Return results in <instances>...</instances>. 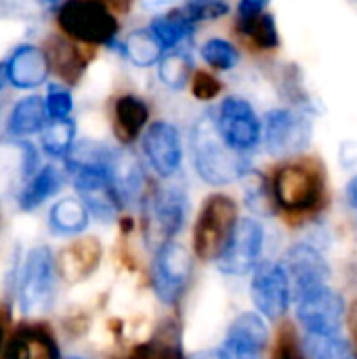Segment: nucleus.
Listing matches in <instances>:
<instances>
[{
  "mask_svg": "<svg viewBox=\"0 0 357 359\" xmlns=\"http://www.w3.org/2000/svg\"><path fill=\"white\" fill-rule=\"evenodd\" d=\"M191 154L198 175L210 185L234 183L248 170L246 156L234 151L223 141L213 116H204L196 122L191 133Z\"/></svg>",
  "mask_w": 357,
  "mask_h": 359,
  "instance_id": "f257e3e1",
  "label": "nucleus"
},
{
  "mask_svg": "<svg viewBox=\"0 0 357 359\" xmlns=\"http://www.w3.org/2000/svg\"><path fill=\"white\" fill-rule=\"evenodd\" d=\"M274 198L288 212H314L326 202L324 170L314 162L284 164L274 175Z\"/></svg>",
  "mask_w": 357,
  "mask_h": 359,
  "instance_id": "f03ea898",
  "label": "nucleus"
},
{
  "mask_svg": "<svg viewBox=\"0 0 357 359\" xmlns=\"http://www.w3.org/2000/svg\"><path fill=\"white\" fill-rule=\"evenodd\" d=\"M238 225V206L227 196H210L198 217L194 231V248L200 259H219Z\"/></svg>",
  "mask_w": 357,
  "mask_h": 359,
  "instance_id": "7ed1b4c3",
  "label": "nucleus"
},
{
  "mask_svg": "<svg viewBox=\"0 0 357 359\" xmlns=\"http://www.w3.org/2000/svg\"><path fill=\"white\" fill-rule=\"evenodd\" d=\"M57 265L46 246L29 250L19 280V305L25 316H40L50 309L55 299Z\"/></svg>",
  "mask_w": 357,
  "mask_h": 359,
  "instance_id": "20e7f679",
  "label": "nucleus"
},
{
  "mask_svg": "<svg viewBox=\"0 0 357 359\" xmlns=\"http://www.w3.org/2000/svg\"><path fill=\"white\" fill-rule=\"evenodd\" d=\"M61 29L90 44H109L116 38L118 21L105 4L95 0H74L61 4L57 13Z\"/></svg>",
  "mask_w": 357,
  "mask_h": 359,
  "instance_id": "39448f33",
  "label": "nucleus"
},
{
  "mask_svg": "<svg viewBox=\"0 0 357 359\" xmlns=\"http://www.w3.org/2000/svg\"><path fill=\"white\" fill-rule=\"evenodd\" d=\"M297 318L307 334H339L345 303L328 284L297 297Z\"/></svg>",
  "mask_w": 357,
  "mask_h": 359,
  "instance_id": "423d86ee",
  "label": "nucleus"
},
{
  "mask_svg": "<svg viewBox=\"0 0 357 359\" xmlns=\"http://www.w3.org/2000/svg\"><path fill=\"white\" fill-rule=\"evenodd\" d=\"M215 122L223 141L238 154L255 149L261 139V122L252 105L240 97H227Z\"/></svg>",
  "mask_w": 357,
  "mask_h": 359,
  "instance_id": "0eeeda50",
  "label": "nucleus"
},
{
  "mask_svg": "<svg viewBox=\"0 0 357 359\" xmlns=\"http://www.w3.org/2000/svg\"><path fill=\"white\" fill-rule=\"evenodd\" d=\"M185 219V194L179 187L158 189L145 204V231L151 244H170Z\"/></svg>",
  "mask_w": 357,
  "mask_h": 359,
  "instance_id": "6e6552de",
  "label": "nucleus"
},
{
  "mask_svg": "<svg viewBox=\"0 0 357 359\" xmlns=\"http://www.w3.org/2000/svg\"><path fill=\"white\" fill-rule=\"evenodd\" d=\"M265 242V233L259 221L240 219L225 250L217 259L219 269L227 276H246L257 267Z\"/></svg>",
  "mask_w": 357,
  "mask_h": 359,
  "instance_id": "1a4fd4ad",
  "label": "nucleus"
},
{
  "mask_svg": "<svg viewBox=\"0 0 357 359\" xmlns=\"http://www.w3.org/2000/svg\"><path fill=\"white\" fill-rule=\"evenodd\" d=\"M311 141V122L292 109H274L265 116V147L271 156L303 151Z\"/></svg>",
  "mask_w": 357,
  "mask_h": 359,
  "instance_id": "9d476101",
  "label": "nucleus"
},
{
  "mask_svg": "<svg viewBox=\"0 0 357 359\" xmlns=\"http://www.w3.org/2000/svg\"><path fill=\"white\" fill-rule=\"evenodd\" d=\"M189 271H191V261H189L187 250L181 244L170 242L158 248L156 261H154L156 297L162 303L173 305L183 294L187 280H189Z\"/></svg>",
  "mask_w": 357,
  "mask_h": 359,
  "instance_id": "9b49d317",
  "label": "nucleus"
},
{
  "mask_svg": "<svg viewBox=\"0 0 357 359\" xmlns=\"http://www.w3.org/2000/svg\"><path fill=\"white\" fill-rule=\"evenodd\" d=\"M250 294L259 313L269 320H280L290 305V282L284 267L278 263L259 265L255 269Z\"/></svg>",
  "mask_w": 357,
  "mask_h": 359,
  "instance_id": "f8f14e48",
  "label": "nucleus"
},
{
  "mask_svg": "<svg viewBox=\"0 0 357 359\" xmlns=\"http://www.w3.org/2000/svg\"><path fill=\"white\" fill-rule=\"evenodd\" d=\"M74 183L88 215L101 221H109L116 217L120 208V198L107 168H78L74 170Z\"/></svg>",
  "mask_w": 357,
  "mask_h": 359,
  "instance_id": "ddd939ff",
  "label": "nucleus"
},
{
  "mask_svg": "<svg viewBox=\"0 0 357 359\" xmlns=\"http://www.w3.org/2000/svg\"><path fill=\"white\" fill-rule=\"evenodd\" d=\"M269 332L261 316L242 313L227 330L221 353L225 359H265Z\"/></svg>",
  "mask_w": 357,
  "mask_h": 359,
  "instance_id": "4468645a",
  "label": "nucleus"
},
{
  "mask_svg": "<svg viewBox=\"0 0 357 359\" xmlns=\"http://www.w3.org/2000/svg\"><path fill=\"white\" fill-rule=\"evenodd\" d=\"M282 267L288 276V282L295 284V297L326 286L330 278L328 263L309 244H295L292 248H288Z\"/></svg>",
  "mask_w": 357,
  "mask_h": 359,
  "instance_id": "2eb2a0df",
  "label": "nucleus"
},
{
  "mask_svg": "<svg viewBox=\"0 0 357 359\" xmlns=\"http://www.w3.org/2000/svg\"><path fill=\"white\" fill-rule=\"evenodd\" d=\"M143 151L151 168L160 177L175 175L183 158L181 137H179L177 126L170 122H154L143 137Z\"/></svg>",
  "mask_w": 357,
  "mask_h": 359,
  "instance_id": "dca6fc26",
  "label": "nucleus"
},
{
  "mask_svg": "<svg viewBox=\"0 0 357 359\" xmlns=\"http://www.w3.org/2000/svg\"><path fill=\"white\" fill-rule=\"evenodd\" d=\"M4 65H6V80L17 88L40 86L46 80L48 69H50L48 57L44 55V50L32 44L19 46Z\"/></svg>",
  "mask_w": 357,
  "mask_h": 359,
  "instance_id": "f3484780",
  "label": "nucleus"
},
{
  "mask_svg": "<svg viewBox=\"0 0 357 359\" xmlns=\"http://www.w3.org/2000/svg\"><path fill=\"white\" fill-rule=\"evenodd\" d=\"M4 359H57V347L44 330L29 326L13 337Z\"/></svg>",
  "mask_w": 357,
  "mask_h": 359,
  "instance_id": "a211bd4d",
  "label": "nucleus"
},
{
  "mask_svg": "<svg viewBox=\"0 0 357 359\" xmlns=\"http://www.w3.org/2000/svg\"><path fill=\"white\" fill-rule=\"evenodd\" d=\"M114 118H116V135H118V139L124 141V143H130V141L137 139V135L145 126V122L149 118V109L139 97L126 95V97H120L116 101Z\"/></svg>",
  "mask_w": 357,
  "mask_h": 359,
  "instance_id": "6ab92c4d",
  "label": "nucleus"
},
{
  "mask_svg": "<svg viewBox=\"0 0 357 359\" xmlns=\"http://www.w3.org/2000/svg\"><path fill=\"white\" fill-rule=\"evenodd\" d=\"M44 124H46L44 101L40 97H27L13 107L8 118V133L15 137H23L42 130Z\"/></svg>",
  "mask_w": 357,
  "mask_h": 359,
  "instance_id": "aec40b11",
  "label": "nucleus"
},
{
  "mask_svg": "<svg viewBox=\"0 0 357 359\" xmlns=\"http://www.w3.org/2000/svg\"><path fill=\"white\" fill-rule=\"evenodd\" d=\"M61 187V177L57 172V168L53 166H44L40 168L34 179L25 185V189L19 196V208L21 210H34L38 208L44 200H48L50 196H55Z\"/></svg>",
  "mask_w": 357,
  "mask_h": 359,
  "instance_id": "412c9836",
  "label": "nucleus"
},
{
  "mask_svg": "<svg viewBox=\"0 0 357 359\" xmlns=\"http://www.w3.org/2000/svg\"><path fill=\"white\" fill-rule=\"evenodd\" d=\"M88 225V212L82 202L74 198H65L50 208V227L55 233L74 236L82 233Z\"/></svg>",
  "mask_w": 357,
  "mask_h": 359,
  "instance_id": "4be33fe9",
  "label": "nucleus"
},
{
  "mask_svg": "<svg viewBox=\"0 0 357 359\" xmlns=\"http://www.w3.org/2000/svg\"><path fill=\"white\" fill-rule=\"evenodd\" d=\"M99 244L95 240H82V242H76L72 248H65L63 250V257H61V269L67 273V278L72 276L74 280H80L84 278L99 261Z\"/></svg>",
  "mask_w": 357,
  "mask_h": 359,
  "instance_id": "5701e85b",
  "label": "nucleus"
},
{
  "mask_svg": "<svg viewBox=\"0 0 357 359\" xmlns=\"http://www.w3.org/2000/svg\"><path fill=\"white\" fill-rule=\"evenodd\" d=\"M303 351L307 359H353L349 343L341 334H307Z\"/></svg>",
  "mask_w": 357,
  "mask_h": 359,
  "instance_id": "b1692460",
  "label": "nucleus"
},
{
  "mask_svg": "<svg viewBox=\"0 0 357 359\" xmlns=\"http://www.w3.org/2000/svg\"><path fill=\"white\" fill-rule=\"evenodd\" d=\"M191 32V25L179 15V11H170L166 15H160L151 21L149 34L156 38V42L162 48H175L183 38H187Z\"/></svg>",
  "mask_w": 357,
  "mask_h": 359,
  "instance_id": "393cba45",
  "label": "nucleus"
},
{
  "mask_svg": "<svg viewBox=\"0 0 357 359\" xmlns=\"http://www.w3.org/2000/svg\"><path fill=\"white\" fill-rule=\"evenodd\" d=\"M238 29L261 48H276L280 42L276 19L265 11L252 17H238Z\"/></svg>",
  "mask_w": 357,
  "mask_h": 359,
  "instance_id": "a878e982",
  "label": "nucleus"
},
{
  "mask_svg": "<svg viewBox=\"0 0 357 359\" xmlns=\"http://www.w3.org/2000/svg\"><path fill=\"white\" fill-rule=\"evenodd\" d=\"M124 53L128 55V59L139 65V67H149L154 65L160 55H162V46L156 42V38L149 34V29H139L135 34H130L124 42Z\"/></svg>",
  "mask_w": 357,
  "mask_h": 359,
  "instance_id": "bb28decb",
  "label": "nucleus"
},
{
  "mask_svg": "<svg viewBox=\"0 0 357 359\" xmlns=\"http://www.w3.org/2000/svg\"><path fill=\"white\" fill-rule=\"evenodd\" d=\"M191 74V59L183 50H170L166 57L160 59L158 65V76L168 88H183L189 80Z\"/></svg>",
  "mask_w": 357,
  "mask_h": 359,
  "instance_id": "cd10ccee",
  "label": "nucleus"
},
{
  "mask_svg": "<svg viewBox=\"0 0 357 359\" xmlns=\"http://www.w3.org/2000/svg\"><path fill=\"white\" fill-rule=\"evenodd\" d=\"M74 133H76V126L69 118L67 120H50L42 130V145H44L46 154H50L55 158L67 156L72 149V143H74Z\"/></svg>",
  "mask_w": 357,
  "mask_h": 359,
  "instance_id": "c85d7f7f",
  "label": "nucleus"
},
{
  "mask_svg": "<svg viewBox=\"0 0 357 359\" xmlns=\"http://www.w3.org/2000/svg\"><path fill=\"white\" fill-rule=\"evenodd\" d=\"M202 57L208 65H213L215 69L227 72L238 63V50L234 48V44H229L227 40L221 38H213L202 46Z\"/></svg>",
  "mask_w": 357,
  "mask_h": 359,
  "instance_id": "c756f323",
  "label": "nucleus"
},
{
  "mask_svg": "<svg viewBox=\"0 0 357 359\" xmlns=\"http://www.w3.org/2000/svg\"><path fill=\"white\" fill-rule=\"evenodd\" d=\"M177 11L189 25H194L196 21L219 19L221 15H225L229 11V6L225 2H187Z\"/></svg>",
  "mask_w": 357,
  "mask_h": 359,
  "instance_id": "7c9ffc66",
  "label": "nucleus"
},
{
  "mask_svg": "<svg viewBox=\"0 0 357 359\" xmlns=\"http://www.w3.org/2000/svg\"><path fill=\"white\" fill-rule=\"evenodd\" d=\"M46 116L50 120H67L69 111H72V95L67 88L59 86V84H50L48 93H46Z\"/></svg>",
  "mask_w": 357,
  "mask_h": 359,
  "instance_id": "2f4dec72",
  "label": "nucleus"
},
{
  "mask_svg": "<svg viewBox=\"0 0 357 359\" xmlns=\"http://www.w3.org/2000/svg\"><path fill=\"white\" fill-rule=\"evenodd\" d=\"M221 93V84L215 76L206 74V72H200L196 74V80H194V95L202 101H208V99H215L217 95Z\"/></svg>",
  "mask_w": 357,
  "mask_h": 359,
  "instance_id": "473e14b6",
  "label": "nucleus"
},
{
  "mask_svg": "<svg viewBox=\"0 0 357 359\" xmlns=\"http://www.w3.org/2000/svg\"><path fill=\"white\" fill-rule=\"evenodd\" d=\"M274 359H305V355L301 353L299 345H297V339H295V332L290 328H286L280 339H278V345H276V353Z\"/></svg>",
  "mask_w": 357,
  "mask_h": 359,
  "instance_id": "72a5a7b5",
  "label": "nucleus"
},
{
  "mask_svg": "<svg viewBox=\"0 0 357 359\" xmlns=\"http://www.w3.org/2000/svg\"><path fill=\"white\" fill-rule=\"evenodd\" d=\"M347 326H349V334H351V353H353V359H357V301H353L349 307Z\"/></svg>",
  "mask_w": 357,
  "mask_h": 359,
  "instance_id": "f704fd0d",
  "label": "nucleus"
},
{
  "mask_svg": "<svg viewBox=\"0 0 357 359\" xmlns=\"http://www.w3.org/2000/svg\"><path fill=\"white\" fill-rule=\"evenodd\" d=\"M265 8H267V4L261 2V0H244V2L238 4V15L240 17H252V15L263 13Z\"/></svg>",
  "mask_w": 357,
  "mask_h": 359,
  "instance_id": "c9c22d12",
  "label": "nucleus"
},
{
  "mask_svg": "<svg viewBox=\"0 0 357 359\" xmlns=\"http://www.w3.org/2000/svg\"><path fill=\"white\" fill-rule=\"evenodd\" d=\"M347 196H349L351 204L357 208V177H353V179L349 181V185H347Z\"/></svg>",
  "mask_w": 357,
  "mask_h": 359,
  "instance_id": "e433bc0d",
  "label": "nucleus"
},
{
  "mask_svg": "<svg viewBox=\"0 0 357 359\" xmlns=\"http://www.w3.org/2000/svg\"><path fill=\"white\" fill-rule=\"evenodd\" d=\"M191 359H225V355L221 351H206V353H198Z\"/></svg>",
  "mask_w": 357,
  "mask_h": 359,
  "instance_id": "4c0bfd02",
  "label": "nucleus"
},
{
  "mask_svg": "<svg viewBox=\"0 0 357 359\" xmlns=\"http://www.w3.org/2000/svg\"><path fill=\"white\" fill-rule=\"evenodd\" d=\"M4 82H6V65H4V63H0V90H2Z\"/></svg>",
  "mask_w": 357,
  "mask_h": 359,
  "instance_id": "58836bf2",
  "label": "nucleus"
},
{
  "mask_svg": "<svg viewBox=\"0 0 357 359\" xmlns=\"http://www.w3.org/2000/svg\"><path fill=\"white\" fill-rule=\"evenodd\" d=\"M2 337H4V334H2V326H0V349H2Z\"/></svg>",
  "mask_w": 357,
  "mask_h": 359,
  "instance_id": "ea45409f",
  "label": "nucleus"
}]
</instances>
